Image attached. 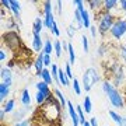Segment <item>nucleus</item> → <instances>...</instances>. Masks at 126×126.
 Instances as JSON below:
<instances>
[{
  "label": "nucleus",
  "mask_w": 126,
  "mask_h": 126,
  "mask_svg": "<svg viewBox=\"0 0 126 126\" xmlns=\"http://www.w3.org/2000/svg\"><path fill=\"white\" fill-rule=\"evenodd\" d=\"M83 109L86 113H91L93 112V102H91V98L88 95L84 97V102H83Z\"/></svg>",
  "instance_id": "26"
},
{
  "label": "nucleus",
  "mask_w": 126,
  "mask_h": 126,
  "mask_svg": "<svg viewBox=\"0 0 126 126\" xmlns=\"http://www.w3.org/2000/svg\"><path fill=\"white\" fill-rule=\"evenodd\" d=\"M67 113L72 118L73 126H80V119H79V113L76 111V105H73L72 101H67Z\"/></svg>",
  "instance_id": "8"
},
{
  "label": "nucleus",
  "mask_w": 126,
  "mask_h": 126,
  "mask_svg": "<svg viewBox=\"0 0 126 126\" xmlns=\"http://www.w3.org/2000/svg\"><path fill=\"white\" fill-rule=\"evenodd\" d=\"M119 7H121V10H123L126 13V0H121L119 1Z\"/></svg>",
  "instance_id": "48"
},
{
  "label": "nucleus",
  "mask_w": 126,
  "mask_h": 126,
  "mask_svg": "<svg viewBox=\"0 0 126 126\" xmlns=\"http://www.w3.org/2000/svg\"><path fill=\"white\" fill-rule=\"evenodd\" d=\"M126 34V18L123 17H118V20L115 21L113 24V27L111 28V31H109V35L112 36L113 39H122L123 35Z\"/></svg>",
  "instance_id": "5"
},
{
  "label": "nucleus",
  "mask_w": 126,
  "mask_h": 126,
  "mask_svg": "<svg viewBox=\"0 0 126 126\" xmlns=\"http://www.w3.org/2000/svg\"><path fill=\"white\" fill-rule=\"evenodd\" d=\"M119 58H121L122 62L126 64V44L119 46Z\"/></svg>",
  "instance_id": "34"
},
{
  "label": "nucleus",
  "mask_w": 126,
  "mask_h": 126,
  "mask_svg": "<svg viewBox=\"0 0 126 126\" xmlns=\"http://www.w3.org/2000/svg\"><path fill=\"white\" fill-rule=\"evenodd\" d=\"M44 64H45L46 69H50V66L53 64L52 59H50V55H44Z\"/></svg>",
  "instance_id": "38"
},
{
  "label": "nucleus",
  "mask_w": 126,
  "mask_h": 126,
  "mask_svg": "<svg viewBox=\"0 0 126 126\" xmlns=\"http://www.w3.org/2000/svg\"><path fill=\"white\" fill-rule=\"evenodd\" d=\"M7 60V53L4 52V48H1L0 49V62H4Z\"/></svg>",
  "instance_id": "44"
},
{
  "label": "nucleus",
  "mask_w": 126,
  "mask_h": 126,
  "mask_svg": "<svg viewBox=\"0 0 126 126\" xmlns=\"http://www.w3.org/2000/svg\"><path fill=\"white\" fill-rule=\"evenodd\" d=\"M53 93H42V91H36L35 93V101L38 105H44L46 102V99L49 98Z\"/></svg>",
  "instance_id": "15"
},
{
  "label": "nucleus",
  "mask_w": 126,
  "mask_h": 126,
  "mask_svg": "<svg viewBox=\"0 0 126 126\" xmlns=\"http://www.w3.org/2000/svg\"><path fill=\"white\" fill-rule=\"evenodd\" d=\"M64 73H66V76H67L69 80H73L74 77H73V73H72V64L70 63H66V66H64Z\"/></svg>",
  "instance_id": "36"
},
{
  "label": "nucleus",
  "mask_w": 126,
  "mask_h": 126,
  "mask_svg": "<svg viewBox=\"0 0 126 126\" xmlns=\"http://www.w3.org/2000/svg\"><path fill=\"white\" fill-rule=\"evenodd\" d=\"M59 81H60V84H62L63 87H69L70 86V80L67 79L64 70H62V67H59Z\"/></svg>",
  "instance_id": "24"
},
{
  "label": "nucleus",
  "mask_w": 126,
  "mask_h": 126,
  "mask_svg": "<svg viewBox=\"0 0 126 126\" xmlns=\"http://www.w3.org/2000/svg\"><path fill=\"white\" fill-rule=\"evenodd\" d=\"M101 88H102L104 94L108 97L109 102H111L112 107H115V108H118V109L125 108V99H123V95H122L121 90L115 88L113 84L108 80V79H105V80L102 81Z\"/></svg>",
  "instance_id": "1"
},
{
  "label": "nucleus",
  "mask_w": 126,
  "mask_h": 126,
  "mask_svg": "<svg viewBox=\"0 0 126 126\" xmlns=\"http://www.w3.org/2000/svg\"><path fill=\"white\" fill-rule=\"evenodd\" d=\"M14 126H30V121L25 119L23 122H18V123H14Z\"/></svg>",
  "instance_id": "45"
},
{
  "label": "nucleus",
  "mask_w": 126,
  "mask_h": 126,
  "mask_svg": "<svg viewBox=\"0 0 126 126\" xmlns=\"http://www.w3.org/2000/svg\"><path fill=\"white\" fill-rule=\"evenodd\" d=\"M95 18H97V27H98V32L101 35H105V34H109L111 28L113 27L115 21L118 20V16H115L113 13H107V11H101V13L95 14Z\"/></svg>",
  "instance_id": "2"
},
{
  "label": "nucleus",
  "mask_w": 126,
  "mask_h": 126,
  "mask_svg": "<svg viewBox=\"0 0 126 126\" xmlns=\"http://www.w3.org/2000/svg\"><path fill=\"white\" fill-rule=\"evenodd\" d=\"M44 52H41L38 56L35 58V60H34V67H35V74L38 77H41V74H42V70L45 69V64H44Z\"/></svg>",
  "instance_id": "11"
},
{
  "label": "nucleus",
  "mask_w": 126,
  "mask_h": 126,
  "mask_svg": "<svg viewBox=\"0 0 126 126\" xmlns=\"http://www.w3.org/2000/svg\"><path fill=\"white\" fill-rule=\"evenodd\" d=\"M44 28H45V25H44V18L36 17L35 20H34V23H32V34L41 35V32H42Z\"/></svg>",
  "instance_id": "13"
},
{
  "label": "nucleus",
  "mask_w": 126,
  "mask_h": 126,
  "mask_svg": "<svg viewBox=\"0 0 126 126\" xmlns=\"http://www.w3.org/2000/svg\"><path fill=\"white\" fill-rule=\"evenodd\" d=\"M0 79H1V83L6 84L7 87H11L13 86V73L10 70L7 66H3V67L0 69Z\"/></svg>",
  "instance_id": "7"
},
{
  "label": "nucleus",
  "mask_w": 126,
  "mask_h": 126,
  "mask_svg": "<svg viewBox=\"0 0 126 126\" xmlns=\"http://www.w3.org/2000/svg\"><path fill=\"white\" fill-rule=\"evenodd\" d=\"M107 50H108L107 45H105V44H101V45L98 46V49H97V55L102 58V56H105V55H107Z\"/></svg>",
  "instance_id": "35"
},
{
  "label": "nucleus",
  "mask_w": 126,
  "mask_h": 126,
  "mask_svg": "<svg viewBox=\"0 0 126 126\" xmlns=\"http://www.w3.org/2000/svg\"><path fill=\"white\" fill-rule=\"evenodd\" d=\"M83 126H91V125H90V122L87 121V122H86V123H84V125H83Z\"/></svg>",
  "instance_id": "50"
},
{
  "label": "nucleus",
  "mask_w": 126,
  "mask_h": 126,
  "mask_svg": "<svg viewBox=\"0 0 126 126\" xmlns=\"http://www.w3.org/2000/svg\"><path fill=\"white\" fill-rule=\"evenodd\" d=\"M28 111H31V108L30 107H24V108H21V109H18L17 112H14V122L16 123H18V122H23V121H25L24 118L27 116V112Z\"/></svg>",
  "instance_id": "14"
},
{
  "label": "nucleus",
  "mask_w": 126,
  "mask_h": 126,
  "mask_svg": "<svg viewBox=\"0 0 126 126\" xmlns=\"http://www.w3.org/2000/svg\"><path fill=\"white\" fill-rule=\"evenodd\" d=\"M109 118H111V119H112V121L115 122L118 126H121V125H122V119H123V116H122V115H119L116 111L111 109V111H109Z\"/></svg>",
  "instance_id": "27"
},
{
  "label": "nucleus",
  "mask_w": 126,
  "mask_h": 126,
  "mask_svg": "<svg viewBox=\"0 0 126 126\" xmlns=\"http://www.w3.org/2000/svg\"><path fill=\"white\" fill-rule=\"evenodd\" d=\"M73 91H74V94L76 95H80L81 94V83L79 81V79H73Z\"/></svg>",
  "instance_id": "32"
},
{
  "label": "nucleus",
  "mask_w": 126,
  "mask_h": 126,
  "mask_svg": "<svg viewBox=\"0 0 126 126\" xmlns=\"http://www.w3.org/2000/svg\"><path fill=\"white\" fill-rule=\"evenodd\" d=\"M125 93H126V86H125Z\"/></svg>",
  "instance_id": "51"
},
{
  "label": "nucleus",
  "mask_w": 126,
  "mask_h": 126,
  "mask_svg": "<svg viewBox=\"0 0 126 126\" xmlns=\"http://www.w3.org/2000/svg\"><path fill=\"white\" fill-rule=\"evenodd\" d=\"M20 101L24 107H31V94H30V90L28 88H24L21 91V97H20Z\"/></svg>",
  "instance_id": "16"
},
{
  "label": "nucleus",
  "mask_w": 126,
  "mask_h": 126,
  "mask_svg": "<svg viewBox=\"0 0 126 126\" xmlns=\"http://www.w3.org/2000/svg\"><path fill=\"white\" fill-rule=\"evenodd\" d=\"M81 45H83V50H84V53H88V50H90V45H88V38L86 35L81 36Z\"/></svg>",
  "instance_id": "33"
},
{
  "label": "nucleus",
  "mask_w": 126,
  "mask_h": 126,
  "mask_svg": "<svg viewBox=\"0 0 126 126\" xmlns=\"http://www.w3.org/2000/svg\"><path fill=\"white\" fill-rule=\"evenodd\" d=\"M4 119H6V111L1 108V109H0V122L3 123V122H4Z\"/></svg>",
  "instance_id": "46"
},
{
  "label": "nucleus",
  "mask_w": 126,
  "mask_h": 126,
  "mask_svg": "<svg viewBox=\"0 0 126 126\" xmlns=\"http://www.w3.org/2000/svg\"><path fill=\"white\" fill-rule=\"evenodd\" d=\"M1 108L6 111V113H10V112H13L14 108H16V101H14V98H10L7 99L3 105H1Z\"/></svg>",
  "instance_id": "23"
},
{
  "label": "nucleus",
  "mask_w": 126,
  "mask_h": 126,
  "mask_svg": "<svg viewBox=\"0 0 126 126\" xmlns=\"http://www.w3.org/2000/svg\"><path fill=\"white\" fill-rule=\"evenodd\" d=\"M67 55H69V63H70V64H74V63H76V52H74V46H73V44H69Z\"/></svg>",
  "instance_id": "28"
},
{
  "label": "nucleus",
  "mask_w": 126,
  "mask_h": 126,
  "mask_svg": "<svg viewBox=\"0 0 126 126\" xmlns=\"http://www.w3.org/2000/svg\"><path fill=\"white\" fill-rule=\"evenodd\" d=\"M1 44L6 45L7 49L11 52H18V50L24 48V44L21 41V36L18 31H6L1 34Z\"/></svg>",
  "instance_id": "3"
},
{
  "label": "nucleus",
  "mask_w": 126,
  "mask_h": 126,
  "mask_svg": "<svg viewBox=\"0 0 126 126\" xmlns=\"http://www.w3.org/2000/svg\"><path fill=\"white\" fill-rule=\"evenodd\" d=\"M44 44H45V41L42 39V36L32 34V49H34V52H36L39 55L42 52V49H44Z\"/></svg>",
  "instance_id": "10"
},
{
  "label": "nucleus",
  "mask_w": 126,
  "mask_h": 126,
  "mask_svg": "<svg viewBox=\"0 0 126 126\" xmlns=\"http://www.w3.org/2000/svg\"><path fill=\"white\" fill-rule=\"evenodd\" d=\"M90 34H91V38H94V39L97 38V35L99 34V32H98V27H97L95 24L90 27Z\"/></svg>",
  "instance_id": "41"
},
{
  "label": "nucleus",
  "mask_w": 126,
  "mask_h": 126,
  "mask_svg": "<svg viewBox=\"0 0 126 126\" xmlns=\"http://www.w3.org/2000/svg\"><path fill=\"white\" fill-rule=\"evenodd\" d=\"M73 21H74V27L76 30H83L84 25H83V20H81V13L79 10H74V13H73Z\"/></svg>",
  "instance_id": "19"
},
{
  "label": "nucleus",
  "mask_w": 126,
  "mask_h": 126,
  "mask_svg": "<svg viewBox=\"0 0 126 126\" xmlns=\"http://www.w3.org/2000/svg\"><path fill=\"white\" fill-rule=\"evenodd\" d=\"M121 126H126V116H123V119H122V125Z\"/></svg>",
  "instance_id": "49"
},
{
  "label": "nucleus",
  "mask_w": 126,
  "mask_h": 126,
  "mask_svg": "<svg viewBox=\"0 0 126 126\" xmlns=\"http://www.w3.org/2000/svg\"><path fill=\"white\" fill-rule=\"evenodd\" d=\"M62 49H63L62 42H60L59 39H55V42H53V52H55V55H56V58H62Z\"/></svg>",
  "instance_id": "29"
},
{
  "label": "nucleus",
  "mask_w": 126,
  "mask_h": 126,
  "mask_svg": "<svg viewBox=\"0 0 126 126\" xmlns=\"http://www.w3.org/2000/svg\"><path fill=\"white\" fill-rule=\"evenodd\" d=\"M118 4H119V1H116V0H104V11L111 13L113 9L118 7Z\"/></svg>",
  "instance_id": "21"
},
{
  "label": "nucleus",
  "mask_w": 126,
  "mask_h": 126,
  "mask_svg": "<svg viewBox=\"0 0 126 126\" xmlns=\"http://www.w3.org/2000/svg\"><path fill=\"white\" fill-rule=\"evenodd\" d=\"M10 95V87H7L6 84H3V83H0V101L4 104L6 98Z\"/></svg>",
  "instance_id": "22"
},
{
  "label": "nucleus",
  "mask_w": 126,
  "mask_h": 126,
  "mask_svg": "<svg viewBox=\"0 0 126 126\" xmlns=\"http://www.w3.org/2000/svg\"><path fill=\"white\" fill-rule=\"evenodd\" d=\"M50 34H53L55 36H60V30H59V27H58V23L55 21V24H53V27H52V30H50Z\"/></svg>",
  "instance_id": "40"
},
{
  "label": "nucleus",
  "mask_w": 126,
  "mask_h": 126,
  "mask_svg": "<svg viewBox=\"0 0 126 126\" xmlns=\"http://www.w3.org/2000/svg\"><path fill=\"white\" fill-rule=\"evenodd\" d=\"M41 80L45 81L48 86H52V84H55L53 79H52V74H50V69H44L42 70V74H41Z\"/></svg>",
  "instance_id": "18"
},
{
  "label": "nucleus",
  "mask_w": 126,
  "mask_h": 126,
  "mask_svg": "<svg viewBox=\"0 0 126 126\" xmlns=\"http://www.w3.org/2000/svg\"><path fill=\"white\" fill-rule=\"evenodd\" d=\"M87 4H88V7H90L95 14L101 13L104 10V0H88Z\"/></svg>",
  "instance_id": "12"
},
{
  "label": "nucleus",
  "mask_w": 126,
  "mask_h": 126,
  "mask_svg": "<svg viewBox=\"0 0 126 126\" xmlns=\"http://www.w3.org/2000/svg\"><path fill=\"white\" fill-rule=\"evenodd\" d=\"M105 126H107V125H105Z\"/></svg>",
  "instance_id": "52"
},
{
  "label": "nucleus",
  "mask_w": 126,
  "mask_h": 126,
  "mask_svg": "<svg viewBox=\"0 0 126 126\" xmlns=\"http://www.w3.org/2000/svg\"><path fill=\"white\" fill-rule=\"evenodd\" d=\"M56 7H58V14L62 16V10H63V1L62 0H58V1H56Z\"/></svg>",
  "instance_id": "42"
},
{
  "label": "nucleus",
  "mask_w": 126,
  "mask_h": 126,
  "mask_svg": "<svg viewBox=\"0 0 126 126\" xmlns=\"http://www.w3.org/2000/svg\"><path fill=\"white\" fill-rule=\"evenodd\" d=\"M1 7L3 9H7V10H11V6H10V0H1Z\"/></svg>",
  "instance_id": "43"
},
{
  "label": "nucleus",
  "mask_w": 126,
  "mask_h": 126,
  "mask_svg": "<svg viewBox=\"0 0 126 126\" xmlns=\"http://www.w3.org/2000/svg\"><path fill=\"white\" fill-rule=\"evenodd\" d=\"M10 6H11V13L13 17L16 18V21H18V24H21V4L17 0H10Z\"/></svg>",
  "instance_id": "9"
},
{
  "label": "nucleus",
  "mask_w": 126,
  "mask_h": 126,
  "mask_svg": "<svg viewBox=\"0 0 126 126\" xmlns=\"http://www.w3.org/2000/svg\"><path fill=\"white\" fill-rule=\"evenodd\" d=\"M109 81L113 84V87L115 88H118V90H121V88H125L126 86V73H125V66H122L119 70H118L115 74H113L111 79H109Z\"/></svg>",
  "instance_id": "6"
},
{
  "label": "nucleus",
  "mask_w": 126,
  "mask_h": 126,
  "mask_svg": "<svg viewBox=\"0 0 126 126\" xmlns=\"http://www.w3.org/2000/svg\"><path fill=\"white\" fill-rule=\"evenodd\" d=\"M53 95L58 98L59 102H60V105H62V109L67 108V99L64 98V94H63V93L59 90V88H53Z\"/></svg>",
  "instance_id": "17"
},
{
  "label": "nucleus",
  "mask_w": 126,
  "mask_h": 126,
  "mask_svg": "<svg viewBox=\"0 0 126 126\" xmlns=\"http://www.w3.org/2000/svg\"><path fill=\"white\" fill-rule=\"evenodd\" d=\"M101 80V76H99V72L95 67H88L84 70L83 73V77H81V87L84 88L86 93L91 91V88Z\"/></svg>",
  "instance_id": "4"
},
{
  "label": "nucleus",
  "mask_w": 126,
  "mask_h": 126,
  "mask_svg": "<svg viewBox=\"0 0 126 126\" xmlns=\"http://www.w3.org/2000/svg\"><path fill=\"white\" fill-rule=\"evenodd\" d=\"M88 122H90V125H91V126H98V121L95 119V116L90 118V119H88Z\"/></svg>",
  "instance_id": "47"
},
{
  "label": "nucleus",
  "mask_w": 126,
  "mask_h": 126,
  "mask_svg": "<svg viewBox=\"0 0 126 126\" xmlns=\"http://www.w3.org/2000/svg\"><path fill=\"white\" fill-rule=\"evenodd\" d=\"M35 88L36 91H42V93H53V91H50V86H48L45 81H38L35 83Z\"/></svg>",
  "instance_id": "25"
},
{
  "label": "nucleus",
  "mask_w": 126,
  "mask_h": 126,
  "mask_svg": "<svg viewBox=\"0 0 126 126\" xmlns=\"http://www.w3.org/2000/svg\"><path fill=\"white\" fill-rule=\"evenodd\" d=\"M81 13V20H83V25H84V30H90L91 27V20H90V14H88V10L84 9Z\"/></svg>",
  "instance_id": "20"
},
{
  "label": "nucleus",
  "mask_w": 126,
  "mask_h": 126,
  "mask_svg": "<svg viewBox=\"0 0 126 126\" xmlns=\"http://www.w3.org/2000/svg\"><path fill=\"white\" fill-rule=\"evenodd\" d=\"M76 111H77V113H79V119H80V125L83 126L84 123L87 122V119H86V116H84V109H83V105H76Z\"/></svg>",
  "instance_id": "31"
},
{
  "label": "nucleus",
  "mask_w": 126,
  "mask_h": 126,
  "mask_svg": "<svg viewBox=\"0 0 126 126\" xmlns=\"http://www.w3.org/2000/svg\"><path fill=\"white\" fill-rule=\"evenodd\" d=\"M76 31H77V30H76V27H74L73 24H72V25H69V27L66 28V34H67L69 38H73V36L76 35Z\"/></svg>",
  "instance_id": "37"
},
{
  "label": "nucleus",
  "mask_w": 126,
  "mask_h": 126,
  "mask_svg": "<svg viewBox=\"0 0 126 126\" xmlns=\"http://www.w3.org/2000/svg\"><path fill=\"white\" fill-rule=\"evenodd\" d=\"M42 52L45 55H52V52H53V42H50V39H45Z\"/></svg>",
  "instance_id": "30"
},
{
  "label": "nucleus",
  "mask_w": 126,
  "mask_h": 126,
  "mask_svg": "<svg viewBox=\"0 0 126 126\" xmlns=\"http://www.w3.org/2000/svg\"><path fill=\"white\" fill-rule=\"evenodd\" d=\"M73 4L76 6V10H79V11H83V10L86 9V7H84V1H83V0H74V1H73Z\"/></svg>",
  "instance_id": "39"
}]
</instances>
